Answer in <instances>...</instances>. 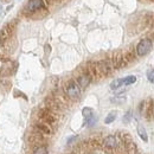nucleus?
<instances>
[{
  "label": "nucleus",
  "instance_id": "1",
  "mask_svg": "<svg viewBox=\"0 0 154 154\" xmlns=\"http://www.w3.org/2000/svg\"><path fill=\"white\" fill-rule=\"evenodd\" d=\"M65 93L71 100H76L81 96V87L77 84L76 81H69L65 87Z\"/></svg>",
  "mask_w": 154,
  "mask_h": 154
},
{
  "label": "nucleus",
  "instance_id": "2",
  "mask_svg": "<svg viewBox=\"0 0 154 154\" xmlns=\"http://www.w3.org/2000/svg\"><path fill=\"white\" fill-rule=\"evenodd\" d=\"M151 49H152V42H151V39L145 38L142 39V40H140L139 44L136 45V54H137V56L142 57V56H146L151 51Z\"/></svg>",
  "mask_w": 154,
  "mask_h": 154
},
{
  "label": "nucleus",
  "instance_id": "3",
  "mask_svg": "<svg viewBox=\"0 0 154 154\" xmlns=\"http://www.w3.org/2000/svg\"><path fill=\"white\" fill-rule=\"evenodd\" d=\"M44 7H45L44 0H29L27 5H26V11L30 13H35V12L40 11Z\"/></svg>",
  "mask_w": 154,
  "mask_h": 154
},
{
  "label": "nucleus",
  "instance_id": "4",
  "mask_svg": "<svg viewBox=\"0 0 154 154\" xmlns=\"http://www.w3.org/2000/svg\"><path fill=\"white\" fill-rule=\"evenodd\" d=\"M76 82L77 84L81 87V89H85L91 82V76L89 74H81L79 76L77 77Z\"/></svg>",
  "mask_w": 154,
  "mask_h": 154
},
{
  "label": "nucleus",
  "instance_id": "5",
  "mask_svg": "<svg viewBox=\"0 0 154 154\" xmlns=\"http://www.w3.org/2000/svg\"><path fill=\"white\" fill-rule=\"evenodd\" d=\"M104 146L108 148H115L117 146V139L114 135H109L104 139Z\"/></svg>",
  "mask_w": 154,
  "mask_h": 154
},
{
  "label": "nucleus",
  "instance_id": "6",
  "mask_svg": "<svg viewBox=\"0 0 154 154\" xmlns=\"http://www.w3.org/2000/svg\"><path fill=\"white\" fill-rule=\"evenodd\" d=\"M40 117H42V120H43L44 122H46V123H54V122H55V116L52 115L49 110H43L42 114H40Z\"/></svg>",
  "mask_w": 154,
  "mask_h": 154
},
{
  "label": "nucleus",
  "instance_id": "7",
  "mask_svg": "<svg viewBox=\"0 0 154 154\" xmlns=\"http://www.w3.org/2000/svg\"><path fill=\"white\" fill-rule=\"evenodd\" d=\"M36 127H37V129H38V131H40V132H42V133H44V134H50V133H51L50 127H49L45 122L37 123V125H36Z\"/></svg>",
  "mask_w": 154,
  "mask_h": 154
},
{
  "label": "nucleus",
  "instance_id": "8",
  "mask_svg": "<svg viewBox=\"0 0 154 154\" xmlns=\"http://www.w3.org/2000/svg\"><path fill=\"white\" fill-rule=\"evenodd\" d=\"M122 85H123V81H122V78H117V79H114V81L112 82L110 88H112L113 90H116V89L121 88Z\"/></svg>",
  "mask_w": 154,
  "mask_h": 154
},
{
  "label": "nucleus",
  "instance_id": "9",
  "mask_svg": "<svg viewBox=\"0 0 154 154\" xmlns=\"http://www.w3.org/2000/svg\"><path fill=\"white\" fill-rule=\"evenodd\" d=\"M122 81H123V85H131V84H133L136 82V77L135 76H127L125 77V78H122Z\"/></svg>",
  "mask_w": 154,
  "mask_h": 154
},
{
  "label": "nucleus",
  "instance_id": "10",
  "mask_svg": "<svg viewBox=\"0 0 154 154\" xmlns=\"http://www.w3.org/2000/svg\"><path fill=\"white\" fill-rule=\"evenodd\" d=\"M82 114H83V116H84V119L88 121L90 117H93V109L91 108H83V110H82Z\"/></svg>",
  "mask_w": 154,
  "mask_h": 154
},
{
  "label": "nucleus",
  "instance_id": "11",
  "mask_svg": "<svg viewBox=\"0 0 154 154\" xmlns=\"http://www.w3.org/2000/svg\"><path fill=\"white\" fill-rule=\"evenodd\" d=\"M137 133H139L140 137H141L143 141H147V140H148L147 133H146V131H145V128H143L142 126H139V128H137Z\"/></svg>",
  "mask_w": 154,
  "mask_h": 154
},
{
  "label": "nucleus",
  "instance_id": "12",
  "mask_svg": "<svg viewBox=\"0 0 154 154\" xmlns=\"http://www.w3.org/2000/svg\"><path fill=\"white\" fill-rule=\"evenodd\" d=\"M116 119V113L115 112H112V113H109L107 117L104 119V122L107 123V125H109V123H112V122H114Z\"/></svg>",
  "mask_w": 154,
  "mask_h": 154
},
{
  "label": "nucleus",
  "instance_id": "13",
  "mask_svg": "<svg viewBox=\"0 0 154 154\" xmlns=\"http://www.w3.org/2000/svg\"><path fill=\"white\" fill-rule=\"evenodd\" d=\"M33 154H48V149H46V147L40 146V147H37V148L35 149Z\"/></svg>",
  "mask_w": 154,
  "mask_h": 154
},
{
  "label": "nucleus",
  "instance_id": "14",
  "mask_svg": "<svg viewBox=\"0 0 154 154\" xmlns=\"http://www.w3.org/2000/svg\"><path fill=\"white\" fill-rule=\"evenodd\" d=\"M147 78H148L152 83H154V70H149V71H148V74H147Z\"/></svg>",
  "mask_w": 154,
  "mask_h": 154
},
{
  "label": "nucleus",
  "instance_id": "15",
  "mask_svg": "<svg viewBox=\"0 0 154 154\" xmlns=\"http://www.w3.org/2000/svg\"><path fill=\"white\" fill-rule=\"evenodd\" d=\"M112 101H113V102H114V103H122V102H125V97L122 96V97H115V98H113V100H112Z\"/></svg>",
  "mask_w": 154,
  "mask_h": 154
},
{
  "label": "nucleus",
  "instance_id": "16",
  "mask_svg": "<svg viewBox=\"0 0 154 154\" xmlns=\"http://www.w3.org/2000/svg\"><path fill=\"white\" fill-rule=\"evenodd\" d=\"M131 117H132V113H131V112H128V113L125 115V119H123V121L127 123V122L129 121V119H131Z\"/></svg>",
  "mask_w": 154,
  "mask_h": 154
}]
</instances>
